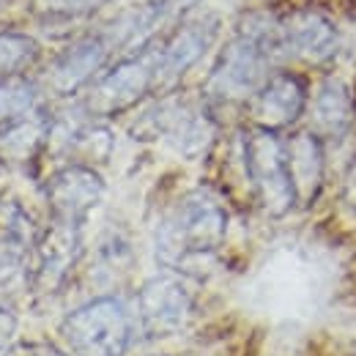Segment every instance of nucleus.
<instances>
[{"instance_id":"obj_1","label":"nucleus","mask_w":356,"mask_h":356,"mask_svg":"<svg viewBox=\"0 0 356 356\" xmlns=\"http://www.w3.org/2000/svg\"><path fill=\"white\" fill-rule=\"evenodd\" d=\"M227 236V209L209 186L186 192L154 236L156 261L168 271L192 274V266L217 255Z\"/></svg>"},{"instance_id":"obj_2","label":"nucleus","mask_w":356,"mask_h":356,"mask_svg":"<svg viewBox=\"0 0 356 356\" xmlns=\"http://www.w3.org/2000/svg\"><path fill=\"white\" fill-rule=\"evenodd\" d=\"M132 132L143 140H159L184 159H200L217 143L214 107L200 96H186L178 90H165L154 99L134 121Z\"/></svg>"},{"instance_id":"obj_3","label":"nucleus","mask_w":356,"mask_h":356,"mask_svg":"<svg viewBox=\"0 0 356 356\" xmlns=\"http://www.w3.org/2000/svg\"><path fill=\"white\" fill-rule=\"evenodd\" d=\"M58 332L72 356H127L137 334V321L124 296L99 293L66 312Z\"/></svg>"},{"instance_id":"obj_4","label":"nucleus","mask_w":356,"mask_h":356,"mask_svg":"<svg viewBox=\"0 0 356 356\" xmlns=\"http://www.w3.org/2000/svg\"><path fill=\"white\" fill-rule=\"evenodd\" d=\"M277 60L280 58L266 39L238 28L236 36L214 58V66L203 83V99L211 107L247 104L274 72Z\"/></svg>"},{"instance_id":"obj_5","label":"nucleus","mask_w":356,"mask_h":356,"mask_svg":"<svg viewBox=\"0 0 356 356\" xmlns=\"http://www.w3.org/2000/svg\"><path fill=\"white\" fill-rule=\"evenodd\" d=\"M241 151H244V178L261 211L271 220L288 217L299 203L288 170L282 134L250 127L241 132Z\"/></svg>"},{"instance_id":"obj_6","label":"nucleus","mask_w":356,"mask_h":356,"mask_svg":"<svg viewBox=\"0 0 356 356\" xmlns=\"http://www.w3.org/2000/svg\"><path fill=\"white\" fill-rule=\"evenodd\" d=\"M156 90V42L113 60L83 93V107L96 118H113L143 104Z\"/></svg>"},{"instance_id":"obj_7","label":"nucleus","mask_w":356,"mask_h":356,"mask_svg":"<svg viewBox=\"0 0 356 356\" xmlns=\"http://www.w3.org/2000/svg\"><path fill=\"white\" fill-rule=\"evenodd\" d=\"M137 332L148 340H168L189 329L195 318V296L176 271L145 280L132 302Z\"/></svg>"},{"instance_id":"obj_8","label":"nucleus","mask_w":356,"mask_h":356,"mask_svg":"<svg viewBox=\"0 0 356 356\" xmlns=\"http://www.w3.org/2000/svg\"><path fill=\"white\" fill-rule=\"evenodd\" d=\"M86 258L83 225L49 220L31 255V293L39 299L58 296Z\"/></svg>"},{"instance_id":"obj_9","label":"nucleus","mask_w":356,"mask_h":356,"mask_svg":"<svg viewBox=\"0 0 356 356\" xmlns=\"http://www.w3.org/2000/svg\"><path fill=\"white\" fill-rule=\"evenodd\" d=\"M113 63V47L102 31L72 39L44 66L42 88L58 99H72L86 93L88 86Z\"/></svg>"},{"instance_id":"obj_10","label":"nucleus","mask_w":356,"mask_h":356,"mask_svg":"<svg viewBox=\"0 0 356 356\" xmlns=\"http://www.w3.org/2000/svg\"><path fill=\"white\" fill-rule=\"evenodd\" d=\"M200 0H143L118 19H113L102 33L113 47V55H134L154 42L165 39L176 25H181Z\"/></svg>"},{"instance_id":"obj_11","label":"nucleus","mask_w":356,"mask_h":356,"mask_svg":"<svg viewBox=\"0 0 356 356\" xmlns=\"http://www.w3.org/2000/svg\"><path fill=\"white\" fill-rule=\"evenodd\" d=\"M220 19L214 14L186 17L156 42V90H173L209 55L217 42Z\"/></svg>"},{"instance_id":"obj_12","label":"nucleus","mask_w":356,"mask_h":356,"mask_svg":"<svg viewBox=\"0 0 356 356\" xmlns=\"http://www.w3.org/2000/svg\"><path fill=\"white\" fill-rule=\"evenodd\" d=\"M307 104H310L307 80L291 69H274L266 83L247 102V110L252 127L282 134L299 124V118L307 113Z\"/></svg>"},{"instance_id":"obj_13","label":"nucleus","mask_w":356,"mask_h":356,"mask_svg":"<svg viewBox=\"0 0 356 356\" xmlns=\"http://www.w3.org/2000/svg\"><path fill=\"white\" fill-rule=\"evenodd\" d=\"M104 178L83 162H66L44 181V200L49 220L86 225L88 214L104 197Z\"/></svg>"},{"instance_id":"obj_14","label":"nucleus","mask_w":356,"mask_h":356,"mask_svg":"<svg viewBox=\"0 0 356 356\" xmlns=\"http://www.w3.org/2000/svg\"><path fill=\"white\" fill-rule=\"evenodd\" d=\"M277 31H280L282 58L323 63V60H332L340 49L337 25L315 8H296L285 17H277Z\"/></svg>"},{"instance_id":"obj_15","label":"nucleus","mask_w":356,"mask_h":356,"mask_svg":"<svg viewBox=\"0 0 356 356\" xmlns=\"http://www.w3.org/2000/svg\"><path fill=\"white\" fill-rule=\"evenodd\" d=\"M285 154H288V170H291V181H293L296 203L310 206L321 195L323 181H326L323 140L312 129H299L285 140Z\"/></svg>"},{"instance_id":"obj_16","label":"nucleus","mask_w":356,"mask_h":356,"mask_svg":"<svg viewBox=\"0 0 356 356\" xmlns=\"http://www.w3.org/2000/svg\"><path fill=\"white\" fill-rule=\"evenodd\" d=\"M52 113L36 107L33 113L8 121L0 127V165L8 168H31L49 143Z\"/></svg>"},{"instance_id":"obj_17","label":"nucleus","mask_w":356,"mask_h":356,"mask_svg":"<svg viewBox=\"0 0 356 356\" xmlns=\"http://www.w3.org/2000/svg\"><path fill=\"white\" fill-rule=\"evenodd\" d=\"M310 129L321 140L323 137H343L351 129L356 115L354 107V93L348 88L346 80L340 77H326L318 90L310 96Z\"/></svg>"},{"instance_id":"obj_18","label":"nucleus","mask_w":356,"mask_h":356,"mask_svg":"<svg viewBox=\"0 0 356 356\" xmlns=\"http://www.w3.org/2000/svg\"><path fill=\"white\" fill-rule=\"evenodd\" d=\"M134 266V250L129 233L110 227L99 236L93 252H90V277L102 288H110L113 282L124 280Z\"/></svg>"},{"instance_id":"obj_19","label":"nucleus","mask_w":356,"mask_h":356,"mask_svg":"<svg viewBox=\"0 0 356 356\" xmlns=\"http://www.w3.org/2000/svg\"><path fill=\"white\" fill-rule=\"evenodd\" d=\"M42 230L44 227L33 217V211L17 195L0 192V247L33 255Z\"/></svg>"},{"instance_id":"obj_20","label":"nucleus","mask_w":356,"mask_h":356,"mask_svg":"<svg viewBox=\"0 0 356 356\" xmlns=\"http://www.w3.org/2000/svg\"><path fill=\"white\" fill-rule=\"evenodd\" d=\"M42 63V44L36 36L6 28L0 31V80H22Z\"/></svg>"},{"instance_id":"obj_21","label":"nucleus","mask_w":356,"mask_h":356,"mask_svg":"<svg viewBox=\"0 0 356 356\" xmlns=\"http://www.w3.org/2000/svg\"><path fill=\"white\" fill-rule=\"evenodd\" d=\"M42 107V86L31 77L0 80V127Z\"/></svg>"},{"instance_id":"obj_22","label":"nucleus","mask_w":356,"mask_h":356,"mask_svg":"<svg viewBox=\"0 0 356 356\" xmlns=\"http://www.w3.org/2000/svg\"><path fill=\"white\" fill-rule=\"evenodd\" d=\"M110 3H121V0H36L39 11H44L47 17H60V19H72L80 14L99 11Z\"/></svg>"},{"instance_id":"obj_23","label":"nucleus","mask_w":356,"mask_h":356,"mask_svg":"<svg viewBox=\"0 0 356 356\" xmlns=\"http://www.w3.org/2000/svg\"><path fill=\"white\" fill-rule=\"evenodd\" d=\"M3 356H72L66 348L47 343V340H22V343H11Z\"/></svg>"},{"instance_id":"obj_24","label":"nucleus","mask_w":356,"mask_h":356,"mask_svg":"<svg viewBox=\"0 0 356 356\" xmlns=\"http://www.w3.org/2000/svg\"><path fill=\"white\" fill-rule=\"evenodd\" d=\"M14 3H17V0H0V11L8 8V6H14Z\"/></svg>"},{"instance_id":"obj_25","label":"nucleus","mask_w":356,"mask_h":356,"mask_svg":"<svg viewBox=\"0 0 356 356\" xmlns=\"http://www.w3.org/2000/svg\"><path fill=\"white\" fill-rule=\"evenodd\" d=\"M148 356H170V354H148Z\"/></svg>"}]
</instances>
